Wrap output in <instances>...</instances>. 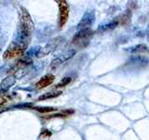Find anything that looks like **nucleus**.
<instances>
[{"label": "nucleus", "mask_w": 149, "mask_h": 140, "mask_svg": "<svg viewBox=\"0 0 149 140\" xmlns=\"http://www.w3.org/2000/svg\"><path fill=\"white\" fill-rule=\"evenodd\" d=\"M34 31L35 23L32 20L30 13L27 11L25 8L21 7L20 12H19V24L16 33V39L14 40L28 46Z\"/></svg>", "instance_id": "obj_1"}, {"label": "nucleus", "mask_w": 149, "mask_h": 140, "mask_svg": "<svg viewBox=\"0 0 149 140\" xmlns=\"http://www.w3.org/2000/svg\"><path fill=\"white\" fill-rule=\"evenodd\" d=\"M26 49H27L26 45L21 43V42L13 40L8 47V49L5 50V52L3 54V59L5 61H10L15 58L22 57L24 54Z\"/></svg>", "instance_id": "obj_2"}, {"label": "nucleus", "mask_w": 149, "mask_h": 140, "mask_svg": "<svg viewBox=\"0 0 149 140\" xmlns=\"http://www.w3.org/2000/svg\"><path fill=\"white\" fill-rule=\"evenodd\" d=\"M94 34L91 29H83L76 33L72 39V45L76 49H83L90 43V40ZM74 49V50H76Z\"/></svg>", "instance_id": "obj_3"}, {"label": "nucleus", "mask_w": 149, "mask_h": 140, "mask_svg": "<svg viewBox=\"0 0 149 140\" xmlns=\"http://www.w3.org/2000/svg\"><path fill=\"white\" fill-rule=\"evenodd\" d=\"M95 22V12L94 10H88L84 13L80 22L77 23V30L83 29H91V26Z\"/></svg>", "instance_id": "obj_4"}, {"label": "nucleus", "mask_w": 149, "mask_h": 140, "mask_svg": "<svg viewBox=\"0 0 149 140\" xmlns=\"http://www.w3.org/2000/svg\"><path fill=\"white\" fill-rule=\"evenodd\" d=\"M63 40H64L63 36H57V37H54L53 39L49 40L48 43L46 44L44 48L41 49V51L38 55V57H43V56H46V55L49 54L50 52H52L53 50H55L58 48Z\"/></svg>", "instance_id": "obj_5"}, {"label": "nucleus", "mask_w": 149, "mask_h": 140, "mask_svg": "<svg viewBox=\"0 0 149 140\" xmlns=\"http://www.w3.org/2000/svg\"><path fill=\"white\" fill-rule=\"evenodd\" d=\"M59 3V27L63 28L68 21L69 5L64 0H60Z\"/></svg>", "instance_id": "obj_6"}, {"label": "nucleus", "mask_w": 149, "mask_h": 140, "mask_svg": "<svg viewBox=\"0 0 149 140\" xmlns=\"http://www.w3.org/2000/svg\"><path fill=\"white\" fill-rule=\"evenodd\" d=\"M76 52H77V50H74V49H71V50H67V51H65L64 53H63L62 55H60V56H58V57H56L52 62H51V64H50V67L51 68H57L59 65H61L62 64H63L64 62H66L67 60H69V59H71L73 56L76 54Z\"/></svg>", "instance_id": "obj_7"}, {"label": "nucleus", "mask_w": 149, "mask_h": 140, "mask_svg": "<svg viewBox=\"0 0 149 140\" xmlns=\"http://www.w3.org/2000/svg\"><path fill=\"white\" fill-rule=\"evenodd\" d=\"M149 64V61L146 57L143 56H133L127 62V66L130 67H136V68H141L144 67Z\"/></svg>", "instance_id": "obj_8"}, {"label": "nucleus", "mask_w": 149, "mask_h": 140, "mask_svg": "<svg viewBox=\"0 0 149 140\" xmlns=\"http://www.w3.org/2000/svg\"><path fill=\"white\" fill-rule=\"evenodd\" d=\"M16 83V77L14 75H8L0 83V94H5L14 84Z\"/></svg>", "instance_id": "obj_9"}, {"label": "nucleus", "mask_w": 149, "mask_h": 140, "mask_svg": "<svg viewBox=\"0 0 149 140\" xmlns=\"http://www.w3.org/2000/svg\"><path fill=\"white\" fill-rule=\"evenodd\" d=\"M55 79V76L52 74H47L44 77H42L38 81L36 82V87L37 89H44L53 83Z\"/></svg>", "instance_id": "obj_10"}, {"label": "nucleus", "mask_w": 149, "mask_h": 140, "mask_svg": "<svg viewBox=\"0 0 149 140\" xmlns=\"http://www.w3.org/2000/svg\"><path fill=\"white\" fill-rule=\"evenodd\" d=\"M132 12L130 9L128 8L127 10L124 11V13H122L118 18H116V19H118L119 24L126 26L130 22V21H132Z\"/></svg>", "instance_id": "obj_11"}, {"label": "nucleus", "mask_w": 149, "mask_h": 140, "mask_svg": "<svg viewBox=\"0 0 149 140\" xmlns=\"http://www.w3.org/2000/svg\"><path fill=\"white\" fill-rule=\"evenodd\" d=\"M125 50L130 53H144V52H148L149 49L146 44H138L132 47H130V48H126Z\"/></svg>", "instance_id": "obj_12"}, {"label": "nucleus", "mask_w": 149, "mask_h": 140, "mask_svg": "<svg viewBox=\"0 0 149 140\" xmlns=\"http://www.w3.org/2000/svg\"><path fill=\"white\" fill-rule=\"evenodd\" d=\"M118 24H119V22L118 21V19H115V20L111 21L110 22H107V23H104V24H102V25H100L99 27H98L97 31L98 32H105V31H108V30H112V29H114V28H116Z\"/></svg>", "instance_id": "obj_13"}, {"label": "nucleus", "mask_w": 149, "mask_h": 140, "mask_svg": "<svg viewBox=\"0 0 149 140\" xmlns=\"http://www.w3.org/2000/svg\"><path fill=\"white\" fill-rule=\"evenodd\" d=\"M62 94V92H47L42 94L38 97V101H43V100H47V99H52V98H55L59 95Z\"/></svg>", "instance_id": "obj_14"}, {"label": "nucleus", "mask_w": 149, "mask_h": 140, "mask_svg": "<svg viewBox=\"0 0 149 140\" xmlns=\"http://www.w3.org/2000/svg\"><path fill=\"white\" fill-rule=\"evenodd\" d=\"M40 51H41L40 47L39 46H35V47H33V48L26 53V57L31 58V59L34 57V56H37V57H38Z\"/></svg>", "instance_id": "obj_15"}, {"label": "nucleus", "mask_w": 149, "mask_h": 140, "mask_svg": "<svg viewBox=\"0 0 149 140\" xmlns=\"http://www.w3.org/2000/svg\"><path fill=\"white\" fill-rule=\"evenodd\" d=\"M71 80H72V78L70 77H65V78H62V80H61L59 83H57V85L55 86V88L58 89V88H62V87L66 86L70 82H71Z\"/></svg>", "instance_id": "obj_16"}, {"label": "nucleus", "mask_w": 149, "mask_h": 140, "mask_svg": "<svg viewBox=\"0 0 149 140\" xmlns=\"http://www.w3.org/2000/svg\"><path fill=\"white\" fill-rule=\"evenodd\" d=\"M33 109H36L37 111L41 112V113H48V112L51 111H56L57 108L56 107H51V106H45V107H33Z\"/></svg>", "instance_id": "obj_17"}, {"label": "nucleus", "mask_w": 149, "mask_h": 140, "mask_svg": "<svg viewBox=\"0 0 149 140\" xmlns=\"http://www.w3.org/2000/svg\"><path fill=\"white\" fill-rule=\"evenodd\" d=\"M9 100V98L7 94H1L0 95V106L5 105L6 103H8Z\"/></svg>", "instance_id": "obj_18"}, {"label": "nucleus", "mask_w": 149, "mask_h": 140, "mask_svg": "<svg viewBox=\"0 0 149 140\" xmlns=\"http://www.w3.org/2000/svg\"><path fill=\"white\" fill-rule=\"evenodd\" d=\"M6 41H7V36L4 34H1V33H0V50H1V49L4 47Z\"/></svg>", "instance_id": "obj_19"}, {"label": "nucleus", "mask_w": 149, "mask_h": 140, "mask_svg": "<svg viewBox=\"0 0 149 140\" xmlns=\"http://www.w3.org/2000/svg\"><path fill=\"white\" fill-rule=\"evenodd\" d=\"M50 135H51V133L49 132V130L43 129V130H42L41 134H40V136H39V137H44V138H46V137H49V136H50Z\"/></svg>", "instance_id": "obj_20"}, {"label": "nucleus", "mask_w": 149, "mask_h": 140, "mask_svg": "<svg viewBox=\"0 0 149 140\" xmlns=\"http://www.w3.org/2000/svg\"><path fill=\"white\" fill-rule=\"evenodd\" d=\"M146 36H147V38L149 39V24L147 26V30H146Z\"/></svg>", "instance_id": "obj_21"}, {"label": "nucleus", "mask_w": 149, "mask_h": 140, "mask_svg": "<svg viewBox=\"0 0 149 140\" xmlns=\"http://www.w3.org/2000/svg\"><path fill=\"white\" fill-rule=\"evenodd\" d=\"M0 70H1V68H0Z\"/></svg>", "instance_id": "obj_22"}]
</instances>
